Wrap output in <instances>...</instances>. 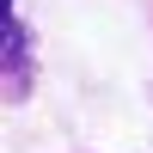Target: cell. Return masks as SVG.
Here are the masks:
<instances>
[{"label":"cell","instance_id":"cell-1","mask_svg":"<svg viewBox=\"0 0 153 153\" xmlns=\"http://www.w3.org/2000/svg\"><path fill=\"white\" fill-rule=\"evenodd\" d=\"M19 92H25V25L6 6V98H19Z\"/></svg>","mask_w":153,"mask_h":153}]
</instances>
